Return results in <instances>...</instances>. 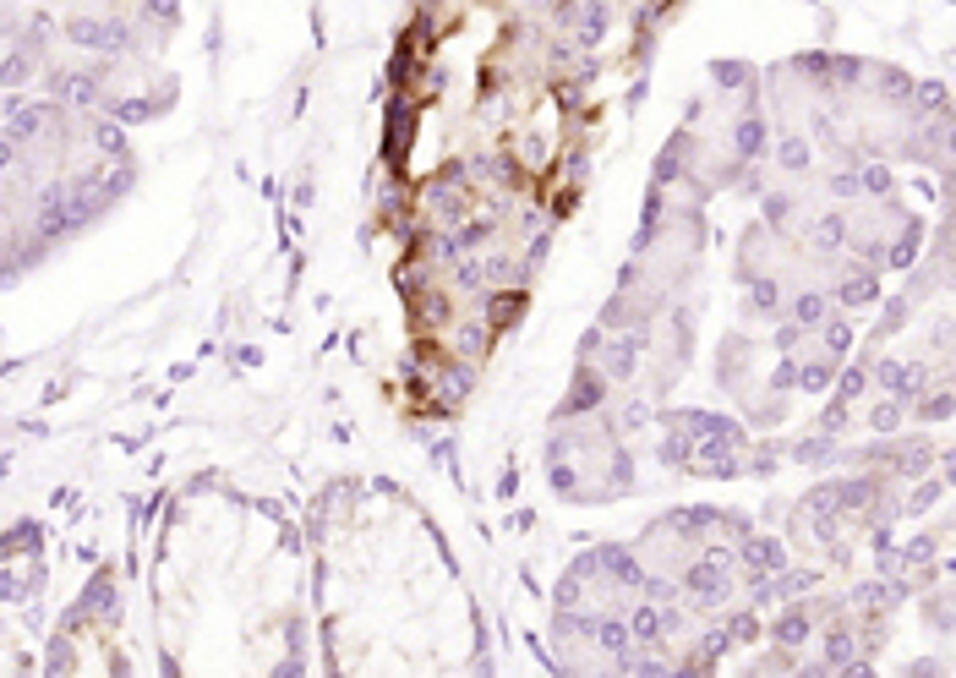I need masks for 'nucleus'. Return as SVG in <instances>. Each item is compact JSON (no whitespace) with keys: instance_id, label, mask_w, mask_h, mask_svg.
I'll return each mask as SVG.
<instances>
[{"instance_id":"obj_1","label":"nucleus","mask_w":956,"mask_h":678,"mask_svg":"<svg viewBox=\"0 0 956 678\" xmlns=\"http://www.w3.org/2000/svg\"><path fill=\"white\" fill-rule=\"evenodd\" d=\"M809 634H814V607L792 596V607H787V613H782V618L771 623V640H776L782 651H798V645H803Z\"/></svg>"},{"instance_id":"obj_2","label":"nucleus","mask_w":956,"mask_h":678,"mask_svg":"<svg viewBox=\"0 0 956 678\" xmlns=\"http://www.w3.org/2000/svg\"><path fill=\"white\" fill-rule=\"evenodd\" d=\"M34 77H39V56H28L23 45H7V56H0V94H23Z\"/></svg>"},{"instance_id":"obj_3","label":"nucleus","mask_w":956,"mask_h":678,"mask_svg":"<svg viewBox=\"0 0 956 678\" xmlns=\"http://www.w3.org/2000/svg\"><path fill=\"white\" fill-rule=\"evenodd\" d=\"M825 317H831V290H803L787 301V323H798V328H814Z\"/></svg>"},{"instance_id":"obj_4","label":"nucleus","mask_w":956,"mask_h":678,"mask_svg":"<svg viewBox=\"0 0 956 678\" xmlns=\"http://www.w3.org/2000/svg\"><path fill=\"white\" fill-rule=\"evenodd\" d=\"M137 23H148L154 34H170V23H181V0H137Z\"/></svg>"},{"instance_id":"obj_5","label":"nucleus","mask_w":956,"mask_h":678,"mask_svg":"<svg viewBox=\"0 0 956 678\" xmlns=\"http://www.w3.org/2000/svg\"><path fill=\"white\" fill-rule=\"evenodd\" d=\"M852 181H858V197H891L896 192V175L885 165H858Z\"/></svg>"},{"instance_id":"obj_6","label":"nucleus","mask_w":956,"mask_h":678,"mask_svg":"<svg viewBox=\"0 0 956 678\" xmlns=\"http://www.w3.org/2000/svg\"><path fill=\"white\" fill-rule=\"evenodd\" d=\"M901 411H907V400L885 395L880 405H869V427H874V433H896V427H901Z\"/></svg>"},{"instance_id":"obj_7","label":"nucleus","mask_w":956,"mask_h":678,"mask_svg":"<svg viewBox=\"0 0 956 678\" xmlns=\"http://www.w3.org/2000/svg\"><path fill=\"white\" fill-rule=\"evenodd\" d=\"M776 165H782L787 175H803V170H809V143H803V137H782Z\"/></svg>"},{"instance_id":"obj_8","label":"nucleus","mask_w":956,"mask_h":678,"mask_svg":"<svg viewBox=\"0 0 956 678\" xmlns=\"http://www.w3.org/2000/svg\"><path fill=\"white\" fill-rule=\"evenodd\" d=\"M7 105H12V94H0V121H7Z\"/></svg>"}]
</instances>
